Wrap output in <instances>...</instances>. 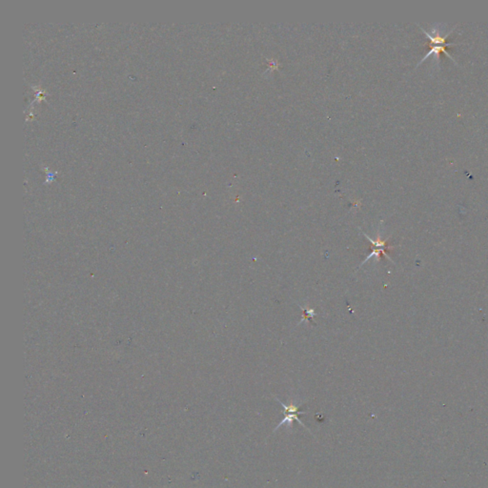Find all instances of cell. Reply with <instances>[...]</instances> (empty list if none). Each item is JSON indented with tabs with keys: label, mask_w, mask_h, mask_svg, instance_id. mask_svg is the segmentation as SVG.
Listing matches in <instances>:
<instances>
[{
	"label": "cell",
	"mask_w": 488,
	"mask_h": 488,
	"mask_svg": "<svg viewBox=\"0 0 488 488\" xmlns=\"http://www.w3.org/2000/svg\"><path fill=\"white\" fill-rule=\"evenodd\" d=\"M276 401L278 403L281 404V406L283 407L284 411H283V414H284V418L282 419V421L276 425V428H275V431H276L278 428H280L282 425H288L289 427H291V425L296 421L297 422L299 425H302L304 428H306L308 431H310L306 427V425H304L299 419H298V415L305 414V412H299L298 411V406L296 405V403H291L289 404H285V403H282L281 401H279L278 399H276ZM311 432V431H310Z\"/></svg>",
	"instance_id": "1"
}]
</instances>
